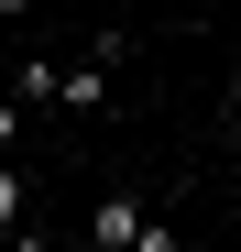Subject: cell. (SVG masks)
Returning a JSON list of instances; mask_svg holds the SVG:
<instances>
[{"instance_id": "1", "label": "cell", "mask_w": 241, "mask_h": 252, "mask_svg": "<svg viewBox=\"0 0 241 252\" xmlns=\"http://www.w3.org/2000/svg\"><path fill=\"white\" fill-rule=\"evenodd\" d=\"M132 230H143V197H132V187H110V197H99V220H88V252H132Z\"/></svg>"}, {"instance_id": "2", "label": "cell", "mask_w": 241, "mask_h": 252, "mask_svg": "<svg viewBox=\"0 0 241 252\" xmlns=\"http://www.w3.org/2000/svg\"><path fill=\"white\" fill-rule=\"evenodd\" d=\"M22 208H33V187H22V164L0 154V230H22Z\"/></svg>"}, {"instance_id": "3", "label": "cell", "mask_w": 241, "mask_h": 252, "mask_svg": "<svg viewBox=\"0 0 241 252\" xmlns=\"http://www.w3.org/2000/svg\"><path fill=\"white\" fill-rule=\"evenodd\" d=\"M132 252H186V230H176V220H143V230H132Z\"/></svg>"}, {"instance_id": "4", "label": "cell", "mask_w": 241, "mask_h": 252, "mask_svg": "<svg viewBox=\"0 0 241 252\" xmlns=\"http://www.w3.org/2000/svg\"><path fill=\"white\" fill-rule=\"evenodd\" d=\"M0 252H55V241H44V230H33V220H22V230H0Z\"/></svg>"}, {"instance_id": "5", "label": "cell", "mask_w": 241, "mask_h": 252, "mask_svg": "<svg viewBox=\"0 0 241 252\" xmlns=\"http://www.w3.org/2000/svg\"><path fill=\"white\" fill-rule=\"evenodd\" d=\"M11 143H22V110H11V99H0V154H11Z\"/></svg>"}, {"instance_id": "6", "label": "cell", "mask_w": 241, "mask_h": 252, "mask_svg": "<svg viewBox=\"0 0 241 252\" xmlns=\"http://www.w3.org/2000/svg\"><path fill=\"white\" fill-rule=\"evenodd\" d=\"M230 143H241V99H230Z\"/></svg>"}, {"instance_id": "7", "label": "cell", "mask_w": 241, "mask_h": 252, "mask_svg": "<svg viewBox=\"0 0 241 252\" xmlns=\"http://www.w3.org/2000/svg\"><path fill=\"white\" fill-rule=\"evenodd\" d=\"M230 99H241V77H230Z\"/></svg>"}]
</instances>
